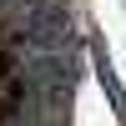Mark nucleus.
<instances>
[{
	"mask_svg": "<svg viewBox=\"0 0 126 126\" xmlns=\"http://www.w3.org/2000/svg\"><path fill=\"white\" fill-rule=\"evenodd\" d=\"M96 76H101V86H106V96H111V106H116V116H126V101H121V81H116V71H111V61H106V50H96Z\"/></svg>",
	"mask_w": 126,
	"mask_h": 126,
	"instance_id": "obj_1",
	"label": "nucleus"
}]
</instances>
